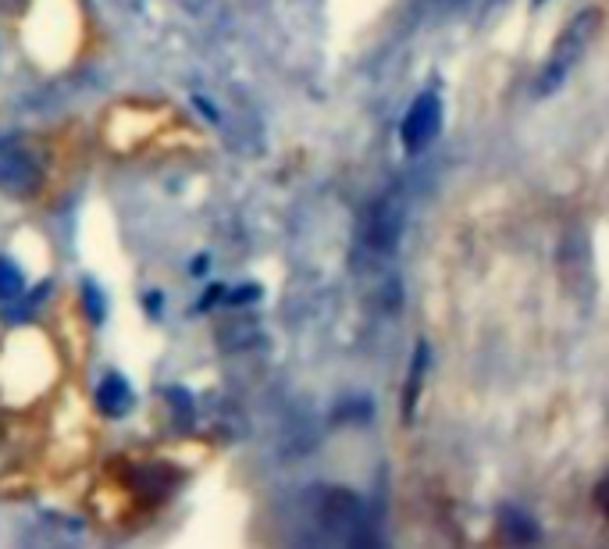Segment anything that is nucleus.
Listing matches in <instances>:
<instances>
[{"mask_svg": "<svg viewBox=\"0 0 609 549\" xmlns=\"http://www.w3.org/2000/svg\"><path fill=\"white\" fill-rule=\"evenodd\" d=\"M442 125V100L439 93H421V97L410 104V111L403 115V125H399V140L410 154H421L435 136H439Z\"/></svg>", "mask_w": 609, "mask_h": 549, "instance_id": "7ed1b4c3", "label": "nucleus"}, {"mask_svg": "<svg viewBox=\"0 0 609 549\" xmlns=\"http://www.w3.org/2000/svg\"><path fill=\"white\" fill-rule=\"evenodd\" d=\"M97 403L104 407V414L118 418V414H125V410L132 407V389L125 386L122 375H107L104 382H100V389H97Z\"/></svg>", "mask_w": 609, "mask_h": 549, "instance_id": "39448f33", "label": "nucleus"}, {"mask_svg": "<svg viewBox=\"0 0 609 549\" xmlns=\"http://www.w3.org/2000/svg\"><path fill=\"white\" fill-rule=\"evenodd\" d=\"M100 289H93V282H86V307H90V318L100 321L104 318V300H100Z\"/></svg>", "mask_w": 609, "mask_h": 549, "instance_id": "6e6552de", "label": "nucleus"}, {"mask_svg": "<svg viewBox=\"0 0 609 549\" xmlns=\"http://www.w3.org/2000/svg\"><path fill=\"white\" fill-rule=\"evenodd\" d=\"M538 4H542V0H538Z\"/></svg>", "mask_w": 609, "mask_h": 549, "instance_id": "9d476101", "label": "nucleus"}, {"mask_svg": "<svg viewBox=\"0 0 609 549\" xmlns=\"http://www.w3.org/2000/svg\"><path fill=\"white\" fill-rule=\"evenodd\" d=\"M22 271L8 261V257H0V300H18L22 296Z\"/></svg>", "mask_w": 609, "mask_h": 549, "instance_id": "423d86ee", "label": "nucleus"}, {"mask_svg": "<svg viewBox=\"0 0 609 549\" xmlns=\"http://www.w3.org/2000/svg\"><path fill=\"white\" fill-rule=\"evenodd\" d=\"M424 361H428V346H417V364H414V382L406 386V396H403V407H406V418H410V410H414V400H417V386H421V371H424Z\"/></svg>", "mask_w": 609, "mask_h": 549, "instance_id": "0eeeda50", "label": "nucleus"}, {"mask_svg": "<svg viewBox=\"0 0 609 549\" xmlns=\"http://www.w3.org/2000/svg\"><path fill=\"white\" fill-rule=\"evenodd\" d=\"M403 218H406V207L399 193H389V197L374 200L371 211H367V222H364V239L367 246L374 250H392L399 243V232H403Z\"/></svg>", "mask_w": 609, "mask_h": 549, "instance_id": "20e7f679", "label": "nucleus"}, {"mask_svg": "<svg viewBox=\"0 0 609 549\" xmlns=\"http://www.w3.org/2000/svg\"><path fill=\"white\" fill-rule=\"evenodd\" d=\"M196 107H200V111H203L207 118H218V111H214V107L207 104V100H196Z\"/></svg>", "mask_w": 609, "mask_h": 549, "instance_id": "1a4fd4ad", "label": "nucleus"}, {"mask_svg": "<svg viewBox=\"0 0 609 549\" xmlns=\"http://www.w3.org/2000/svg\"><path fill=\"white\" fill-rule=\"evenodd\" d=\"M595 25H599V11H588L585 18H577V22L570 25L567 33H563L560 47H556V54L549 58V68H545L542 82H538V90L549 93V90H556V86H560L563 75L570 72V65H574V61L581 58V50L588 47V40H592V33H595Z\"/></svg>", "mask_w": 609, "mask_h": 549, "instance_id": "f03ea898", "label": "nucleus"}, {"mask_svg": "<svg viewBox=\"0 0 609 549\" xmlns=\"http://www.w3.org/2000/svg\"><path fill=\"white\" fill-rule=\"evenodd\" d=\"M43 182V161L25 136H4L0 140V193L8 197H29Z\"/></svg>", "mask_w": 609, "mask_h": 549, "instance_id": "f257e3e1", "label": "nucleus"}]
</instances>
